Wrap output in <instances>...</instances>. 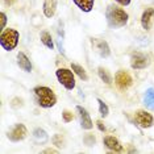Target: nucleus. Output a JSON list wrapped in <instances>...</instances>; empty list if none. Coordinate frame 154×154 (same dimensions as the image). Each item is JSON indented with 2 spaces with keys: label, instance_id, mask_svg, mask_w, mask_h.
<instances>
[{
  "label": "nucleus",
  "instance_id": "nucleus-25",
  "mask_svg": "<svg viewBox=\"0 0 154 154\" xmlns=\"http://www.w3.org/2000/svg\"><path fill=\"white\" fill-rule=\"evenodd\" d=\"M11 106H12V108H19V107H23V106H24V100L21 99V97H15V99L12 100Z\"/></svg>",
  "mask_w": 154,
  "mask_h": 154
},
{
  "label": "nucleus",
  "instance_id": "nucleus-29",
  "mask_svg": "<svg viewBox=\"0 0 154 154\" xmlns=\"http://www.w3.org/2000/svg\"><path fill=\"white\" fill-rule=\"evenodd\" d=\"M44 153H58V150H55V149H46V150H44Z\"/></svg>",
  "mask_w": 154,
  "mask_h": 154
},
{
  "label": "nucleus",
  "instance_id": "nucleus-12",
  "mask_svg": "<svg viewBox=\"0 0 154 154\" xmlns=\"http://www.w3.org/2000/svg\"><path fill=\"white\" fill-rule=\"evenodd\" d=\"M16 58H17V65H19V67L23 71H25V72H30V71H32V63H30V59L26 57L25 53L19 51Z\"/></svg>",
  "mask_w": 154,
  "mask_h": 154
},
{
  "label": "nucleus",
  "instance_id": "nucleus-17",
  "mask_svg": "<svg viewBox=\"0 0 154 154\" xmlns=\"http://www.w3.org/2000/svg\"><path fill=\"white\" fill-rule=\"evenodd\" d=\"M40 38H41V42H42L45 46H46L48 49H50V50H53L54 49V42H53V38H51L50 33L46 32V30H44V32H41Z\"/></svg>",
  "mask_w": 154,
  "mask_h": 154
},
{
  "label": "nucleus",
  "instance_id": "nucleus-24",
  "mask_svg": "<svg viewBox=\"0 0 154 154\" xmlns=\"http://www.w3.org/2000/svg\"><path fill=\"white\" fill-rule=\"evenodd\" d=\"M83 141H85V143L87 146H92L94 143H95L96 138L94 137V134H91V133H88V134H86V137L83 138Z\"/></svg>",
  "mask_w": 154,
  "mask_h": 154
},
{
  "label": "nucleus",
  "instance_id": "nucleus-4",
  "mask_svg": "<svg viewBox=\"0 0 154 154\" xmlns=\"http://www.w3.org/2000/svg\"><path fill=\"white\" fill-rule=\"evenodd\" d=\"M55 76H57L58 82L65 87L67 91H72L75 88L76 83H75V78H74V71L65 67H61L55 71Z\"/></svg>",
  "mask_w": 154,
  "mask_h": 154
},
{
  "label": "nucleus",
  "instance_id": "nucleus-10",
  "mask_svg": "<svg viewBox=\"0 0 154 154\" xmlns=\"http://www.w3.org/2000/svg\"><path fill=\"white\" fill-rule=\"evenodd\" d=\"M154 23V8H146L141 16V26L145 30H150Z\"/></svg>",
  "mask_w": 154,
  "mask_h": 154
},
{
  "label": "nucleus",
  "instance_id": "nucleus-19",
  "mask_svg": "<svg viewBox=\"0 0 154 154\" xmlns=\"http://www.w3.org/2000/svg\"><path fill=\"white\" fill-rule=\"evenodd\" d=\"M97 74H99V78L103 80L104 83H107V85H111V83H112V76L109 75V72H108L104 67H99V69H97Z\"/></svg>",
  "mask_w": 154,
  "mask_h": 154
},
{
  "label": "nucleus",
  "instance_id": "nucleus-3",
  "mask_svg": "<svg viewBox=\"0 0 154 154\" xmlns=\"http://www.w3.org/2000/svg\"><path fill=\"white\" fill-rule=\"evenodd\" d=\"M19 38H20V33L17 32L16 29H5L2 32V36H0V45L2 48L7 51L13 50L17 44H19Z\"/></svg>",
  "mask_w": 154,
  "mask_h": 154
},
{
  "label": "nucleus",
  "instance_id": "nucleus-16",
  "mask_svg": "<svg viewBox=\"0 0 154 154\" xmlns=\"http://www.w3.org/2000/svg\"><path fill=\"white\" fill-rule=\"evenodd\" d=\"M72 2L83 12H91L95 4V0H72Z\"/></svg>",
  "mask_w": 154,
  "mask_h": 154
},
{
  "label": "nucleus",
  "instance_id": "nucleus-6",
  "mask_svg": "<svg viewBox=\"0 0 154 154\" xmlns=\"http://www.w3.org/2000/svg\"><path fill=\"white\" fill-rule=\"evenodd\" d=\"M115 82H116V86L120 91L128 90L129 87L133 85L132 76L129 75V72L124 71V70H119L116 72V75H115Z\"/></svg>",
  "mask_w": 154,
  "mask_h": 154
},
{
  "label": "nucleus",
  "instance_id": "nucleus-20",
  "mask_svg": "<svg viewBox=\"0 0 154 154\" xmlns=\"http://www.w3.org/2000/svg\"><path fill=\"white\" fill-rule=\"evenodd\" d=\"M33 137L37 140V141H46L48 140V133L41 128H36L33 131Z\"/></svg>",
  "mask_w": 154,
  "mask_h": 154
},
{
  "label": "nucleus",
  "instance_id": "nucleus-11",
  "mask_svg": "<svg viewBox=\"0 0 154 154\" xmlns=\"http://www.w3.org/2000/svg\"><path fill=\"white\" fill-rule=\"evenodd\" d=\"M103 143L107 149L112 150V152H122V149H124L121 142L116 137H113V136H106L103 138Z\"/></svg>",
  "mask_w": 154,
  "mask_h": 154
},
{
  "label": "nucleus",
  "instance_id": "nucleus-8",
  "mask_svg": "<svg viewBox=\"0 0 154 154\" xmlns=\"http://www.w3.org/2000/svg\"><path fill=\"white\" fill-rule=\"evenodd\" d=\"M26 134H28V131H26L25 125L16 124L11 131L7 133V137L11 140L12 142H19V141H23V140L26 137Z\"/></svg>",
  "mask_w": 154,
  "mask_h": 154
},
{
  "label": "nucleus",
  "instance_id": "nucleus-5",
  "mask_svg": "<svg viewBox=\"0 0 154 154\" xmlns=\"http://www.w3.org/2000/svg\"><path fill=\"white\" fill-rule=\"evenodd\" d=\"M134 121L138 127H141L143 129L150 128L154 122V119L152 116V113L146 112L145 109H138L134 112Z\"/></svg>",
  "mask_w": 154,
  "mask_h": 154
},
{
  "label": "nucleus",
  "instance_id": "nucleus-21",
  "mask_svg": "<svg viewBox=\"0 0 154 154\" xmlns=\"http://www.w3.org/2000/svg\"><path fill=\"white\" fill-rule=\"evenodd\" d=\"M51 142H53V145H55L58 149H62L65 146V138L62 134H54L53 137H51Z\"/></svg>",
  "mask_w": 154,
  "mask_h": 154
},
{
  "label": "nucleus",
  "instance_id": "nucleus-2",
  "mask_svg": "<svg viewBox=\"0 0 154 154\" xmlns=\"http://www.w3.org/2000/svg\"><path fill=\"white\" fill-rule=\"evenodd\" d=\"M37 104L41 108H51L57 104V96L54 91L46 86H37L33 88Z\"/></svg>",
  "mask_w": 154,
  "mask_h": 154
},
{
  "label": "nucleus",
  "instance_id": "nucleus-1",
  "mask_svg": "<svg viewBox=\"0 0 154 154\" xmlns=\"http://www.w3.org/2000/svg\"><path fill=\"white\" fill-rule=\"evenodd\" d=\"M106 17H107V23L108 26L112 29H117V28H122L127 25L128 23V13L124 9L119 8L116 5H109L107 8L106 12Z\"/></svg>",
  "mask_w": 154,
  "mask_h": 154
},
{
  "label": "nucleus",
  "instance_id": "nucleus-28",
  "mask_svg": "<svg viewBox=\"0 0 154 154\" xmlns=\"http://www.w3.org/2000/svg\"><path fill=\"white\" fill-rule=\"evenodd\" d=\"M115 2H117L120 5H124V7H127L131 4V0H115Z\"/></svg>",
  "mask_w": 154,
  "mask_h": 154
},
{
  "label": "nucleus",
  "instance_id": "nucleus-9",
  "mask_svg": "<svg viewBox=\"0 0 154 154\" xmlns=\"http://www.w3.org/2000/svg\"><path fill=\"white\" fill-rule=\"evenodd\" d=\"M75 109H76V112H78V116H79V120H80V127H82L83 129H86V131L92 129L94 122H92V120H91L90 113L87 112L86 108H83L82 106H76Z\"/></svg>",
  "mask_w": 154,
  "mask_h": 154
},
{
  "label": "nucleus",
  "instance_id": "nucleus-27",
  "mask_svg": "<svg viewBox=\"0 0 154 154\" xmlns=\"http://www.w3.org/2000/svg\"><path fill=\"white\" fill-rule=\"evenodd\" d=\"M96 125H97V128H99V131H100V132H104V131H106V127H104L103 121L97 120V121H96Z\"/></svg>",
  "mask_w": 154,
  "mask_h": 154
},
{
  "label": "nucleus",
  "instance_id": "nucleus-26",
  "mask_svg": "<svg viewBox=\"0 0 154 154\" xmlns=\"http://www.w3.org/2000/svg\"><path fill=\"white\" fill-rule=\"evenodd\" d=\"M5 23H7V15L4 12H2L0 13V28H2V32L5 28Z\"/></svg>",
  "mask_w": 154,
  "mask_h": 154
},
{
  "label": "nucleus",
  "instance_id": "nucleus-7",
  "mask_svg": "<svg viewBox=\"0 0 154 154\" xmlns=\"http://www.w3.org/2000/svg\"><path fill=\"white\" fill-rule=\"evenodd\" d=\"M149 65H150V61H149V57L146 54L140 53V51H134V53L131 55V66H132V69L142 70V69H146Z\"/></svg>",
  "mask_w": 154,
  "mask_h": 154
},
{
  "label": "nucleus",
  "instance_id": "nucleus-13",
  "mask_svg": "<svg viewBox=\"0 0 154 154\" xmlns=\"http://www.w3.org/2000/svg\"><path fill=\"white\" fill-rule=\"evenodd\" d=\"M42 11L48 19H51L55 15V11H57V0H44Z\"/></svg>",
  "mask_w": 154,
  "mask_h": 154
},
{
  "label": "nucleus",
  "instance_id": "nucleus-30",
  "mask_svg": "<svg viewBox=\"0 0 154 154\" xmlns=\"http://www.w3.org/2000/svg\"><path fill=\"white\" fill-rule=\"evenodd\" d=\"M4 2L7 3V4H12V3H13V0H4Z\"/></svg>",
  "mask_w": 154,
  "mask_h": 154
},
{
  "label": "nucleus",
  "instance_id": "nucleus-14",
  "mask_svg": "<svg viewBox=\"0 0 154 154\" xmlns=\"http://www.w3.org/2000/svg\"><path fill=\"white\" fill-rule=\"evenodd\" d=\"M92 42L96 45V49H97V53L100 54V57L103 58H107L111 55V49H109V45L107 44V41H103V40H92Z\"/></svg>",
  "mask_w": 154,
  "mask_h": 154
},
{
  "label": "nucleus",
  "instance_id": "nucleus-15",
  "mask_svg": "<svg viewBox=\"0 0 154 154\" xmlns=\"http://www.w3.org/2000/svg\"><path fill=\"white\" fill-rule=\"evenodd\" d=\"M143 106L149 111H154V88H148L143 94Z\"/></svg>",
  "mask_w": 154,
  "mask_h": 154
},
{
  "label": "nucleus",
  "instance_id": "nucleus-22",
  "mask_svg": "<svg viewBox=\"0 0 154 154\" xmlns=\"http://www.w3.org/2000/svg\"><path fill=\"white\" fill-rule=\"evenodd\" d=\"M97 103H99V113L101 117H107L109 115V108L106 103H104L101 99H97Z\"/></svg>",
  "mask_w": 154,
  "mask_h": 154
},
{
  "label": "nucleus",
  "instance_id": "nucleus-23",
  "mask_svg": "<svg viewBox=\"0 0 154 154\" xmlns=\"http://www.w3.org/2000/svg\"><path fill=\"white\" fill-rule=\"evenodd\" d=\"M62 119H63V121H65V122H70V121L74 120V115H72V112H71V111L65 109L63 112H62Z\"/></svg>",
  "mask_w": 154,
  "mask_h": 154
},
{
  "label": "nucleus",
  "instance_id": "nucleus-18",
  "mask_svg": "<svg viewBox=\"0 0 154 154\" xmlns=\"http://www.w3.org/2000/svg\"><path fill=\"white\" fill-rule=\"evenodd\" d=\"M71 70L74 71V74L78 75L82 80H85V82H87V80H88V75H87L86 70L83 69L80 65H78V63H71Z\"/></svg>",
  "mask_w": 154,
  "mask_h": 154
}]
</instances>
